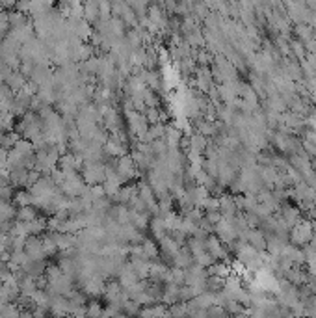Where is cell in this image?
Returning <instances> with one entry per match:
<instances>
[{
	"mask_svg": "<svg viewBox=\"0 0 316 318\" xmlns=\"http://www.w3.org/2000/svg\"><path fill=\"white\" fill-rule=\"evenodd\" d=\"M28 201H30V197H28L24 192H21V194L17 196V203H19V205H26Z\"/></svg>",
	"mask_w": 316,
	"mask_h": 318,
	"instance_id": "cell-3",
	"label": "cell"
},
{
	"mask_svg": "<svg viewBox=\"0 0 316 318\" xmlns=\"http://www.w3.org/2000/svg\"><path fill=\"white\" fill-rule=\"evenodd\" d=\"M88 313H90V317L91 318H99L101 317V307H99L97 303H91V305L88 307Z\"/></svg>",
	"mask_w": 316,
	"mask_h": 318,
	"instance_id": "cell-2",
	"label": "cell"
},
{
	"mask_svg": "<svg viewBox=\"0 0 316 318\" xmlns=\"http://www.w3.org/2000/svg\"><path fill=\"white\" fill-rule=\"evenodd\" d=\"M19 216H21V218H23V220H26V222H30V220H34V210H32V208H30V206H23V210H21V212H19Z\"/></svg>",
	"mask_w": 316,
	"mask_h": 318,
	"instance_id": "cell-1",
	"label": "cell"
}]
</instances>
